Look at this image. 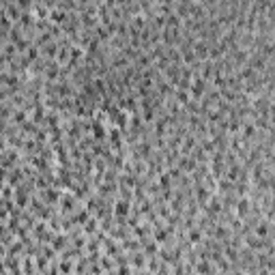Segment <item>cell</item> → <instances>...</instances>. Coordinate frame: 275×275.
<instances>
[{"instance_id":"cell-3","label":"cell","mask_w":275,"mask_h":275,"mask_svg":"<svg viewBox=\"0 0 275 275\" xmlns=\"http://www.w3.org/2000/svg\"><path fill=\"white\" fill-rule=\"evenodd\" d=\"M116 213H123V215H125V213H127V204H125V202H118V206H116Z\"/></svg>"},{"instance_id":"cell-4","label":"cell","mask_w":275,"mask_h":275,"mask_svg":"<svg viewBox=\"0 0 275 275\" xmlns=\"http://www.w3.org/2000/svg\"><path fill=\"white\" fill-rule=\"evenodd\" d=\"M267 232H269V228H267V226H260V228H258V234H260V236H264Z\"/></svg>"},{"instance_id":"cell-1","label":"cell","mask_w":275,"mask_h":275,"mask_svg":"<svg viewBox=\"0 0 275 275\" xmlns=\"http://www.w3.org/2000/svg\"><path fill=\"white\" fill-rule=\"evenodd\" d=\"M191 90H194L196 97H200V95L204 93V80H196V84H194V88H191Z\"/></svg>"},{"instance_id":"cell-2","label":"cell","mask_w":275,"mask_h":275,"mask_svg":"<svg viewBox=\"0 0 275 275\" xmlns=\"http://www.w3.org/2000/svg\"><path fill=\"white\" fill-rule=\"evenodd\" d=\"M245 213H247V200L239 202V215H245Z\"/></svg>"}]
</instances>
